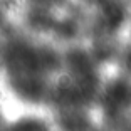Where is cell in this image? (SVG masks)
I'll return each mask as SVG.
<instances>
[{"mask_svg": "<svg viewBox=\"0 0 131 131\" xmlns=\"http://www.w3.org/2000/svg\"><path fill=\"white\" fill-rule=\"evenodd\" d=\"M37 2H42V4H52V2H57V0H37Z\"/></svg>", "mask_w": 131, "mask_h": 131, "instance_id": "cell-3", "label": "cell"}, {"mask_svg": "<svg viewBox=\"0 0 131 131\" xmlns=\"http://www.w3.org/2000/svg\"><path fill=\"white\" fill-rule=\"evenodd\" d=\"M126 61H128V62H129V64H131V52H129V54H128V57H126Z\"/></svg>", "mask_w": 131, "mask_h": 131, "instance_id": "cell-4", "label": "cell"}, {"mask_svg": "<svg viewBox=\"0 0 131 131\" xmlns=\"http://www.w3.org/2000/svg\"><path fill=\"white\" fill-rule=\"evenodd\" d=\"M104 108L111 113H119L131 106V84L123 79L113 81L104 89Z\"/></svg>", "mask_w": 131, "mask_h": 131, "instance_id": "cell-1", "label": "cell"}, {"mask_svg": "<svg viewBox=\"0 0 131 131\" xmlns=\"http://www.w3.org/2000/svg\"><path fill=\"white\" fill-rule=\"evenodd\" d=\"M101 15H103V22L108 30H118L126 22V10L123 8V5L114 0L104 2L101 7Z\"/></svg>", "mask_w": 131, "mask_h": 131, "instance_id": "cell-2", "label": "cell"}]
</instances>
